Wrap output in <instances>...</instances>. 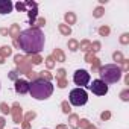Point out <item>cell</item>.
Listing matches in <instances>:
<instances>
[{"instance_id": "obj_1", "label": "cell", "mask_w": 129, "mask_h": 129, "mask_svg": "<svg viewBox=\"0 0 129 129\" xmlns=\"http://www.w3.org/2000/svg\"><path fill=\"white\" fill-rule=\"evenodd\" d=\"M18 43L17 44L20 46V49L26 53H32L35 55L38 52L43 50L44 47V33H43L38 28H30L23 30L18 35Z\"/></svg>"}, {"instance_id": "obj_2", "label": "cell", "mask_w": 129, "mask_h": 129, "mask_svg": "<svg viewBox=\"0 0 129 129\" xmlns=\"http://www.w3.org/2000/svg\"><path fill=\"white\" fill-rule=\"evenodd\" d=\"M29 93L33 99L37 100H44L49 99L53 93V85L50 84V81H46L44 77H38L32 84H29Z\"/></svg>"}, {"instance_id": "obj_3", "label": "cell", "mask_w": 129, "mask_h": 129, "mask_svg": "<svg viewBox=\"0 0 129 129\" xmlns=\"http://www.w3.org/2000/svg\"><path fill=\"white\" fill-rule=\"evenodd\" d=\"M99 74H100V81L102 82H105V84H115L120 77H122V68L114 65V64H108V65L100 67Z\"/></svg>"}, {"instance_id": "obj_4", "label": "cell", "mask_w": 129, "mask_h": 129, "mask_svg": "<svg viewBox=\"0 0 129 129\" xmlns=\"http://www.w3.org/2000/svg\"><path fill=\"white\" fill-rule=\"evenodd\" d=\"M70 102L74 106H82L88 102V94L84 88H74L70 91Z\"/></svg>"}, {"instance_id": "obj_5", "label": "cell", "mask_w": 129, "mask_h": 129, "mask_svg": "<svg viewBox=\"0 0 129 129\" xmlns=\"http://www.w3.org/2000/svg\"><path fill=\"white\" fill-rule=\"evenodd\" d=\"M73 81L76 85H81V87H85L90 82V73L87 70H76L73 74Z\"/></svg>"}, {"instance_id": "obj_6", "label": "cell", "mask_w": 129, "mask_h": 129, "mask_svg": "<svg viewBox=\"0 0 129 129\" xmlns=\"http://www.w3.org/2000/svg\"><path fill=\"white\" fill-rule=\"evenodd\" d=\"M90 90L94 94H97V96H105V94L108 93V85L105 82H102L100 79H96V81H93V84L90 85Z\"/></svg>"}, {"instance_id": "obj_7", "label": "cell", "mask_w": 129, "mask_h": 129, "mask_svg": "<svg viewBox=\"0 0 129 129\" xmlns=\"http://www.w3.org/2000/svg\"><path fill=\"white\" fill-rule=\"evenodd\" d=\"M15 91L18 93V94H24V93H28V91H29V84L26 82L24 79H18V81H15Z\"/></svg>"}, {"instance_id": "obj_8", "label": "cell", "mask_w": 129, "mask_h": 129, "mask_svg": "<svg viewBox=\"0 0 129 129\" xmlns=\"http://www.w3.org/2000/svg\"><path fill=\"white\" fill-rule=\"evenodd\" d=\"M14 5L9 2V0H0V14H9L12 11Z\"/></svg>"}, {"instance_id": "obj_9", "label": "cell", "mask_w": 129, "mask_h": 129, "mask_svg": "<svg viewBox=\"0 0 129 129\" xmlns=\"http://www.w3.org/2000/svg\"><path fill=\"white\" fill-rule=\"evenodd\" d=\"M59 30H61L64 35H70V32H72V29H70V28H67L65 24H59Z\"/></svg>"}, {"instance_id": "obj_10", "label": "cell", "mask_w": 129, "mask_h": 129, "mask_svg": "<svg viewBox=\"0 0 129 129\" xmlns=\"http://www.w3.org/2000/svg\"><path fill=\"white\" fill-rule=\"evenodd\" d=\"M65 20H67L68 23H74L76 18H74V15H73L72 12H68V14H65Z\"/></svg>"}, {"instance_id": "obj_11", "label": "cell", "mask_w": 129, "mask_h": 129, "mask_svg": "<svg viewBox=\"0 0 129 129\" xmlns=\"http://www.w3.org/2000/svg\"><path fill=\"white\" fill-rule=\"evenodd\" d=\"M11 47H8V46H5V47H2V53H3V56H8V55H11Z\"/></svg>"}, {"instance_id": "obj_12", "label": "cell", "mask_w": 129, "mask_h": 129, "mask_svg": "<svg viewBox=\"0 0 129 129\" xmlns=\"http://www.w3.org/2000/svg\"><path fill=\"white\" fill-rule=\"evenodd\" d=\"M55 56H58V58H59V61H64V55H62V53H61V52H59L58 49L55 50Z\"/></svg>"}, {"instance_id": "obj_13", "label": "cell", "mask_w": 129, "mask_h": 129, "mask_svg": "<svg viewBox=\"0 0 129 129\" xmlns=\"http://www.w3.org/2000/svg\"><path fill=\"white\" fill-rule=\"evenodd\" d=\"M100 35H108V33H109V29L108 28H100Z\"/></svg>"}, {"instance_id": "obj_14", "label": "cell", "mask_w": 129, "mask_h": 129, "mask_svg": "<svg viewBox=\"0 0 129 129\" xmlns=\"http://www.w3.org/2000/svg\"><path fill=\"white\" fill-rule=\"evenodd\" d=\"M68 44H70V47H72V50H73V52H74V50H77V43H76V41H70Z\"/></svg>"}, {"instance_id": "obj_15", "label": "cell", "mask_w": 129, "mask_h": 129, "mask_svg": "<svg viewBox=\"0 0 129 129\" xmlns=\"http://www.w3.org/2000/svg\"><path fill=\"white\" fill-rule=\"evenodd\" d=\"M102 12H103L102 8H97V9L94 11V17H100V15H102Z\"/></svg>"}, {"instance_id": "obj_16", "label": "cell", "mask_w": 129, "mask_h": 129, "mask_svg": "<svg viewBox=\"0 0 129 129\" xmlns=\"http://www.w3.org/2000/svg\"><path fill=\"white\" fill-rule=\"evenodd\" d=\"M11 32H12V35L15 37V35H17V32H18V26L14 24V26H12V29H11Z\"/></svg>"}, {"instance_id": "obj_17", "label": "cell", "mask_w": 129, "mask_h": 129, "mask_svg": "<svg viewBox=\"0 0 129 129\" xmlns=\"http://www.w3.org/2000/svg\"><path fill=\"white\" fill-rule=\"evenodd\" d=\"M120 41H122L123 44H126V43H128V33H125V35H122V40H120Z\"/></svg>"}, {"instance_id": "obj_18", "label": "cell", "mask_w": 129, "mask_h": 129, "mask_svg": "<svg viewBox=\"0 0 129 129\" xmlns=\"http://www.w3.org/2000/svg\"><path fill=\"white\" fill-rule=\"evenodd\" d=\"M2 111H3V113L6 114V113H9V108H8V106L5 105V103H2Z\"/></svg>"}, {"instance_id": "obj_19", "label": "cell", "mask_w": 129, "mask_h": 129, "mask_svg": "<svg viewBox=\"0 0 129 129\" xmlns=\"http://www.w3.org/2000/svg\"><path fill=\"white\" fill-rule=\"evenodd\" d=\"M3 126H5V120H3L2 117H0V129H2Z\"/></svg>"}, {"instance_id": "obj_20", "label": "cell", "mask_w": 129, "mask_h": 129, "mask_svg": "<svg viewBox=\"0 0 129 129\" xmlns=\"http://www.w3.org/2000/svg\"><path fill=\"white\" fill-rule=\"evenodd\" d=\"M47 65H49V67L53 65V62H52V58H47Z\"/></svg>"}, {"instance_id": "obj_21", "label": "cell", "mask_w": 129, "mask_h": 129, "mask_svg": "<svg viewBox=\"0 0 129 129\" xmlns=\"http://www.w3.org/2000/svg\"><path fill=\"white\" fill-rule=\"evenodd\" d=\"M114 59H122V55H120V53H114Z\"/></svg>"}, {"instance_id": "obj_22", "label": "cell", "mask_w": 129, "mask_h": 129, "mask_svg": "<svg viewBox=\"0 0 129 129\" xmlns=\"http://www.w3.org/2000/svg\"><path fill=\"white\" fill-rule=\"evenodd\" d=\"M108 117H109V114H108V113H103V114H102V118H103V120L108 118Z\"/></svg>"}]
</instances>
